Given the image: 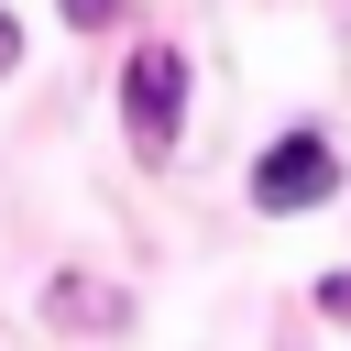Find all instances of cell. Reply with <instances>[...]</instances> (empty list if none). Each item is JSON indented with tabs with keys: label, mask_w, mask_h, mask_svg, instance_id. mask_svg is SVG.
I'll return each mask as SVG.
<instances>
[{
	"label": "cell",
	"mask_w": 351,
	"mask_h": 351,
	"mask_svg": "<svg viewBox=\"0 0 351 351\" xmlns=\"http://www.w3.org/2000/svg\"><path fill=\"white\" fill-rule=\"evenodd\" d=\"M11 55H22V33H11V11H0V66H11Z\"/></svg>",
	"instance_id": "obj_5"
},
{
	"label": "cell",
	"mask_w": 351,
	"mask_h": 351,
	"mask_svg": "<svg viewBox=\"0 0 351 351\" xmlns=\"http://www.w3.org/2000/svg\"><path fill=\"white\" fill-rule=\"evenodd\" d=\"M121 110H132L143 165H165V154H176V121H186V55H176V44H143L132 77H121Z\"/></svg>",
	"instance_id": "obj_1"
},
{
	"label": "cell",
	"mask_w": 351,
	"mask_h": 351,
	"mask_svg": "<svg viewBox=\"0 0 351 351\" xmlns=\"http://www.w3.org/2000/svg\"><path fill=\"white\" fill-rule=\"evenodd\" d=\"M318 307H329V318L351 329V274H329V285H318Z\"/></svg>",
	"instance_id": "obj_4"
},
{
	"label": "cell",
	"mask_w": 351,
	"mask_h": 351,
	"mask_svg": "<svg viewBox=\"0 0 351 351\" xmlns=\"http://www.w3.org/2000/svg\"><path fill=\"white\" fill-rule=\"evenodd\" d=\"M66 22L88 33V22H121V0H66Z\"/></svg>",
	"instance_id": "obj_3"
},
{
	"label": "cell",
	"mask_w": 351,
	"mask_h": 351,
	"mask_svg": "<svg viewBox=\"0 0 351 351\" xmlns=\"http://www.w3.org/2000/svg\"><path fill=\"white\" fill-rule=\"evenodd\" d=\"M329 176H340V165H329V143H318V132H285V143L252 165V197H263V208H318V197H329Z\"/></svg>",
	"instance_id": "obj_2"
}]
</instances>
